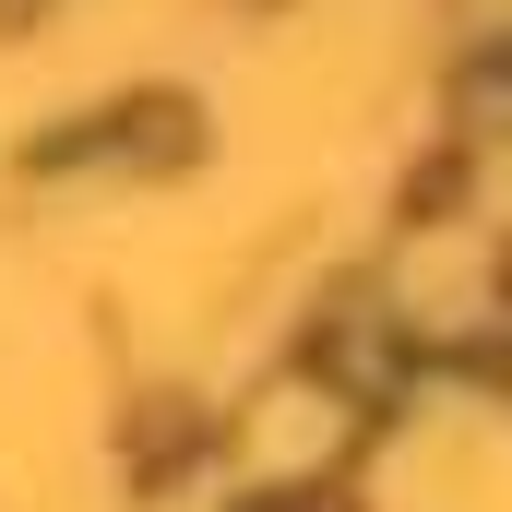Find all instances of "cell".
Returning a JSON list of instances; mask_svg holds the SVG:
<instances>
[{"label": "cell", "instance_id": "1", "mask_svg": "<svg viewBox=\"0 0 512 512\" xmlns=\"http://www.w3.org/2000/svg\"><path fill=\"white\" fill-rule=\"evenodd\" d=\"M465 108H477L465 131H512V72H477V84H465Z\"/></svg>", "mask_w": 512, "mask_h": 512}, {"label": "cell", "instance_id": "2", "mask_svg": "<svg viewBox=\"0 0 512 512\" xmlns=\"http://www.w3.org/2000/svg\"><path fill=\"white\" fill-rule=\"evenodd\" d=\"M501 298H512V251H501Z\"/></svg>", "mask_w": 512, "mask_h": 512}]
</instances>
